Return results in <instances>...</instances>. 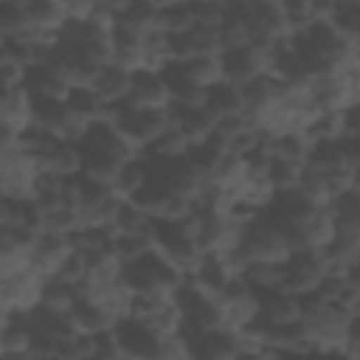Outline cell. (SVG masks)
I'll return each mask as SVG.
<instances>
[{
    "instance_id": "cell-31",
    "label": "cell",
    "mask_w": 360,
    "mask_h": 360,
    "mask_svg": "<svg viewBox=\"0 0 360 360\" xmlns=\"http://www.w3.org/2000/svg\"><path fill=\"white\" fill-rule=\"evenodd\" d=\"M68 20H87L96 11V0H59Z\"/></svg>"
},
{
    "instance_id": "cell-3",
    "label": "cell",
    "mask_w": 360,
    "mask_h": 360,
    "mask_svg": "<svg viewBox=\"0 0 360 360\" xmlns=\"http://www.w3.org/2000/svg\"><path fill=\"white\" fill-rule=\"evenodd\" d=\"M287 276H284V290L295 295H307L318 290L323 276L329 273V262L323 256V248H298L287 256Z\"/></svg>"
},
{
    "instance_id": "cell-32",
    "label": "cell",
    "mask_w": 360,
    "mask_h": 360,
    "mask_svg": "<svg viewBox=\"0 0 360 360\" xmlns=\"http://www.w3.org/2000/svg\"><path fill=\"white\" fill-rule=\"evenodd\" d=\"M346 354L360 357V312L352 315L349 329H346Z\"/></svg>"
},
{
    "instance_id": "cell-17",
    "label": "cell",
    "mask_w": 360,
    "mask_h": 360,
    "mask_svg": "<svg viewBox=\"0 0 360 360\" xmlns=\"http://www.w3.org/2000/svg\"><path fill=\"white\" fill-rule=\"evenodd\" d=\"M115 25L118 28H127L132 34H141L146 37L149 31H158L163 28V20H160V8L149 0H132L118 17H115Z\"/></svg>"
},
{
    "instance_id": "cell-23",
    "label": "cell",
    "mask_w": 360,
    "mask_h": 360,
    "mask_svg": "<svg viewBox=\"0 0 360 360\" xmlns=\"http://www.w3.org/2000/svg\"><path fill=\"white\" fill-rule=\"evenodd\" d=\"M329 22H332L354 48H360V0H335Z\"/></svg>"
},
{
    "instance_id": "cell-2",
    "label": "cell",
    "mask_w": 360,
    "mask_h": 360,
    "mask_svg": "<svg viewBox=\"0 0 360 360\" xmlns=\"http://www.w3.org/2000/svg\"><path fill=\"white\" fill-rule=\"evenodd\" d=\"M295 250L290 233L284 228H278L276 222L264 219L262 211L259 217L242 228L239 236V253L245 256V262H287V256Z\"/></svg>"
},
{
    "instance_id": "cell-5",
    "label": "cell",
    "mask_w": 360,
    "mask_h": 360,
    "mask_svg": "<svg viewBox=\"0 0 360 360\" xmlns=\"http://www.w3.org/2000/svg\"><path fill=\"white\" fill-rule=\"evenodd\" d=\"M242 17L248 20L256 45H270V42H276L278 37L292 34L278 0H250Z\"/></svg>"
},
{
    "instance_id": "cell-16",
    "label": "cell",
    "mask_w": 360,
    "mask_h": 360,
    "mask_svg": "<svg viewBox=\"0 0 360 360\" xmlns=\"http://www.w3.org/2000/svg\"><path fill=\"white\" fill-rule=\"evenodd\" d=\"M205 107L217 115V121L248 112V104H245V93H242V87H239V84H231V82H225V79L208 87Z\"/></svg>"
},
{
    "instance_id": "cell-10",
    "label": "cell",
    "mask_w": 360,
    "mask_h": 360,
    "mask_svg": "<svg viewBox=\"0 0 360 360\" xmlns=\"http://www.w3.org/2000/svg\"><path fill=\"white\" fill-rule=\"evenodd\" d=\"M259 318L267 323H295L304 318L301 312V295L290 290H270L259 292Z\"/></svg>"
},
{
    "instance_id": "cell-29",
    "label": "cell",
    "mask_w": 360,
    "mask_h": 360,
    "mask_svg": "<svg viewBox=\"0 0 360 360\" xmlns=\"http://www.w3.org/2000/svg\"><path fill=\"white\" fill-rule=\"evenodd\" d=\"M191 149V141L177 129V127H169L155 143H149L146 149H141V155H152V158H177V155H186Z\"/></svg>"
},
{
    "instance_id": "cell-21",
    "label": "cell",
    "mask_w": 360,
    "mask_h": 360,
    "mask_svg": "<svg viewBox=\"0 0 360 360\" xmlns=\"http://www.w3.org/2000/svg\"><path fill=\"white\" fill-rule=\"evenodd\" d=\"M39 301L48 304V307H53V309H59V312H70L73 304L79 301V290H76L73 281H68V278H62V276L53 273V276H45L42 278Z\"/></svg>"
},
{
    "instance_id": "cell-18",
    "label": "cell",
    "mask_w": 360,
    "mask_h": 360,
    "mask_svg": "<svg viewBox=\"0 0 360 360\" xmlns=\"http://www.w3.org/2000/svg\"><path fill=\"white\" fill-rule=\"evenodd\" d=\"M65 104H68V112L79 124H84V127L93 124V121H98V118H104V107H107L90 84H73L70 93H68V98H65Z\"/></svg>"
},
{
    "instance_id": "cell-6",
    "label": "cell",
    "mask_w": 360,
    "mask_h": 360,
    "mask_svg": "<svg viewBox=\"0 0 360 360\" xmlns=\"http://www.w3.org/2000/svg\"><path fill=\"white\" fill-rule=\"evenodd\" d=\"M112 332H115V338L121 343L124 357H160V340L163 338L158 332H152L143 321L121 315L112 323Z\"/></svg>"
},
{
    "instance_id": "cell-20",
    "label": "cell",
    "mask_w": 360,
    "mask_h": 360,
    "mask_svg": "<svg viewBox=\"0 0 360 360\" xmlns=\"http://www.w3.org/2000/svg\"><path fill=\"white\" fill-rule=\"evenodd\" d=\"M242 276L256 292H270V290H281L284 287L287 264L284 262H248Z\"/></svg>"
},
{
    "instance_id": "cell-28",
    "label": "cell",
    "mask_w": 360,
    "mask_h": 360,
    "mask_svg": "<svg viewBox=\"0 0 360 360\" xmlns=\"http://www.w3.org/2000/svg\"><path fill=\"white\" fill-rule=\"evenodd\" d=\"M183 70L188 73L191 82H197L200 87H211L217 82H222V62L219 56H197L188 62H180Z\"/></svg>"
},
{
    "instance_id": "cell-26",
    "label": "cell",
    "mask_w": 360,
    "mask_h": 360,
    "mask_svg": "<svg viewBox=\"0 0 360 360\" xmlns=\"http://www.w3.org/2000/svg\"><path fill=\"white\" fill-rule=\"evenodd\" d=\"M219 34V45L222 51H236V48H248L253 42V34H250V25L242 14H228L225 22L217 28Z\"/></svg>"
},
{
    "instance_id": "cell-19",
    "label": "cell",
    "mask_w": 360,
    "mask_h": 360,
    "mask_svg": "<svg viewBox=\"0 0 360 360\" xmlns=\"http://www.w3.org/2000/svg\"><path fill=\"white\" fill-rule=\"evenodd\" d=\"M82 166H84V155L79 149L76 141H56L51 146V152L42 158V169L45 172H56L62 177H73V174H82Z\"/></svg>"
},
{
    "instance_id": "cell-30",
    "label": "cell",
    "mask_w": 360,
    "mask_h": 360,
    "mask_svg": "<svg viewBox=\"0 0 360 360\" xmlns=\"http://www.w3.org/2000/svg\"><path fill=\"white\" fill-rule=\"evenodd\" d=\"M301 174H304V163H292V160H273V166L267 172V177H270V183H273L276 191L298 188Z\"/></svg>"
},
{
    "instance_id": "cell-7",
    "label": "cell",
    "mask_w": 360,
    "mask_h": 360,
    "mask_svg": "<svg viewBox=\"0 0 360 360\" xmlns=\"http://www.w3.org/2000/svg\"><path fill=\"white\" fill-rule=\"evenodd\" d=\"M169 112H172V127H177L188 141L191 146L194 143H202L208 141L214 132H217V115L200 104V107H183V104H169Z\"/></svg>"
},
{
    "instance_id": "cell-4",
    "label": "cell",
    "mask_w": 360,
    "mask_h": 360,
    "mask_svg": "<svg viewBox=\"0 0 360 360\" xmlns=\"http://www.w3.org/2000/svg\"><path fill=\"white\" fill-rule=\"evenodd\" d=\"M267 53H270V45H256V42H250L248 48L222 51V53H219L222 79L231 82V84L245 87V84L253 82L259 73H267Z\"/></svg>"
},
{
    "instance_id": "cell-13",
    "label": "cell",
    "mask_w": 360,
    "mask_h": 360,
    "mask_svg": "<svg viewBox=\"0 0 360 360\" xmlns=\"http://www.w3.org/2000/svg\"><path fill=\"white\" fill-rule=\"evenodd\" d=\"M90 87L98 93V98H101L104 104H118V101L129 98L132 70H127V68H121V65H115V62H107Z\"/></svg>"
},
{
    "instance_id": "cell-34",
    "label": "cell",
    "mask_w": 360,
    "mask_h": 360,
    "mask_svg": "<svg viewBox=\"0 0 360 360\" xmlns=\"http://www.w3.org/2000/svg\"><path fill=\"white\" fill-rule=\"evenodd\" d=\"M352 188L360 194V169H354V177H352Z\"/></svg>"
},
{
    "instance_id": "cell-1",
    "label": "cell",
    "mask_w": 360,
    "mask_h": 360,
    "mask_svg": "<svg viewBox=\"0 0 360 360\" xmlns=\"http://www.w3.org/2000/svg\"><path fill=\"white\" fill-rule=\"evenodd\" d=\"M121 278L129 287V292H155V295L174 298V292H177V287L183 284L186 276L160 250H152V253L124 264Z\"/></svg>"
},
{
    "instance_id": "cell-8",
    "label": "cell",
    "mask_w": 360,
    "mask_h": 360,
    "mask_svg": "<svg viewBox=\"0 0 360 360\" xmlns=\"http://www.w3.org/2000/svg\"><path fill=\"white\" fill-rule=\"evenodd\" d=\"M73 250V242L68 233H53V231H45L37 236L34 242V259H31V267L39 270L42 276H53L62 262L70 256Z\"/></svg>"
},
{
    "instance_id": "cell-11",
    "label": "cell",
    "mask_w": 360,
    "mask_h": 360,
    "mask_svg": "<svg viewBox=\"0 0 360 360\" xmlns=\"http://www.w3.org/2000/svg\"><path fill=\"white\" fill-rule=\"evenodd\" d=\"M242 354V343H239V332L219 326L211 332H202L197 343H191V357H211V360H222V357H239Z\"/></svg>"
},
{
    "instance_id": "cell-24",
    "label": "cell",
    "mask_w": 360,
    "mask_h": 360,
    "mask_svg": "<svg viewBox=\"0 0 360 360\" xmlns=\"http://www.w3.org/2000/svg\"><path fill=\"white\" fill-rule=\"evenodd\" d=\"M112 250H115V256H118L124 264H129V262H135V259L152 253V250H155V225H152L149 231H141V233L115 236Z\"/></svg>"
},
{
    "instance_id": "cell-27",
    "label": "cell",
    "mask_w": 360,
    "mask_h": 360,
    "mask_svg": "<svg viewBox=\"0 0 360 360\" xmlns=\"http://www.w3.org/2000/svg\"><path fill=\"white\" fill-rule=\"evenodd\" d=\"M160 20H163V28L169 34H183V31H191L197 25V11H194V0H180L174 6H166L160 8Z\"/></svg>"
},
{
    "instance_id": "cell-33",
    "label": "cell",
    "mask_w": 360,
    "mask_h": 360,
    "mask_svg": "<svg viewBox=\"0 0 360 360\" xmlns=\"http://www.w3.org/2000/svg\"><path fill=\"white\" fill-rule=\"evenodd\" d=\"M343 121H346V135L360 138V101H352L343 110Z\"/></svg>"
},
{
    "instance_id": "cell-15",
    "label": "cell",
    "mask_w": 360,
    "mask_h": 360,
    "mask_svg": "<svg viewBox=\"0 0 360 360\" xmlns=\"http://www.w3.org/2000/svg\"><path fill=\"white\" fill-rule=\"evenodd\" d=\"M68 315H70L76 332H82V335H98V332H104V329H112V323L118 321L110 309H104V307H101L98 301H93V298H79Z\"/></svg>"
},
{
    "instance_id": "cell-25",
    "label": "cell",
    "mask_w": 360,
    "mask_h": 360,
    "mask_svg": "<svg viewBox=\"0 0 360 360\" xmlns=\"http://www.w3.org/2000/svg\"><path fill=\"white\" fill-rule=\"evenodd\" d=\"M0 31H3V37L31 34L34 25H31L28 8L22 3H17V0H3V6H0Z\"/></svg>"
},
{
    "instance_id": "cell-14",
    "label": "cell",
    "mask_w": 360,
    "mask_h": 360,
    "mask_svg": "<svg viewBox=\"0 0 360 360\" xmlns=\"http://www.w3.org/2000/svg\"><path fill=\"white\" fill-rule=\"evenodd\" d=\"M25 87L34 93V96H45V98H68V93H70V82L56 70V68H51L48 62H39V65H34V68H28V73H25Z\"/></svg>"
},
{
    "instance_id": "cell-22",
    "label": "cell",
    "mask_w": 360,
    "mask_h": 360,
    "mask_svg": "<svg viewBox=\"0 0 360 360\" xmlns=\"http://www.w3.org/2000/svg\"><path fill=\"white\" fill-rule=\"evenodd\" d=\"M146 183H149V166H146V160L138 155V158H132V160H127V163L121 166L115 183H112V191H115L121 200H132Z\"/></svg>"
},
{
    "instance_id": "cell-12",
    "label": "cell",
    "mask_w": 360,
    "mask_h": 360,
    "mask_svg": "<svg viewBox=\"0 0 360 360\" xmlns=\"http://www.w3.org/2000/svg\"><path fill=\"white\" fill-rule=\"evenodd\" d=\"M0 124L11 127V129H25L34 124V93L20 84L11 90H3V107H0Z\"/></svg>"
},
{
    "instance_id": "cell-9",
    "label": "cell",
    "mask_w": 360,
    "mask_h": 360,
    "mask_svg": "<svg viewBox=\"0 0 360 360\" xmlns=\"http://www.w3.org/2000/svg\"><path fill=\"white\" fill-rule=\"evenodd\" d=\"M129 101L138 107H169L172 96L166 87V79L160 70L141 68L132 73V87H129Z\"/></svg>"
}]
</instances>
